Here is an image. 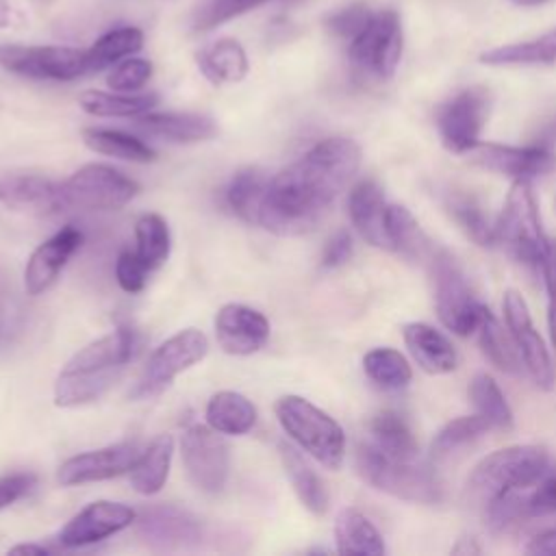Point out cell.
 Returning a JSON list of instances; mask_svg holds the SVG:
<instances>
[{
  "label": "cell",
  "mask_w": 556,
  "mask_h": 556,
  "mask_svg": "<svg viewBox=\"0 0 556 556\" xmlns=\"http://www.w3.org/2000/svg\"><path fill=\"white\" fill-rule=\"evenodd\" d=\"M274 410L278 424L300 450L332 471L343 465L345 434L337 419L302 395H282Z\"/></svg>",
  "instance_id": "cell-5"
},
{
  "label": "cell",
  "mask_w": 556,
  "mask_h": 556,
  "mask_svg": "<svg viewBox=\"0 0 556 556\" xmlns=\"http://www.w3.org/2000/svg\"><path fill=\"white\" fill-rule=\"evenodd\" d=\"M426 265L430 271L437 315L443 326L460 337L476 332L484 304L476 298L458 261L447 250L434 248Z\"/></svg>",
  "instance_id": "cell-7"
},
{
  "label": "cell",
  "mask_w": 556,
  "mask_h": 556,
  "mask_svg": "<svg viewBox=\"0 0 556 556\" xmlns=\"http://www.w3.org/2000/svg\"><path fill=\"white\" fill-rule=\"evenodd\" d=\"M137 128L172 143L206 141L217 132V126L208 115L178 111H146L137 117Z\"/></svg>",
  "instance_id": "cell-24"
},
{
  "label": "cell",
  "mask_w": 556,
  "mask_h": 556,
  "mask_svg": "<svg viewBox=\"0 0 556 556\" xmlns=\"http://www.w3.org/2000/svg\"><path fill=\"white\" fill-rule=\"evenodd\" d=\"M200 72L213 83V85H228L239 83L245 78L250 63L243 46L237 39L224 37L213 41L211 46L202 48L195 54Z\"/></svg>",
  "instance_id": "cell-27"
},
{
  "label": "cell",
  "mask_w": 556,
  "mask_h": 556,
  "mask_svg": "<svg viewBox=\"0 0 556 556\" xmlns=\"http://www.w3.org/2000/svg\"><path fill=\"white\" fill-rule=\"evenodd\" d=\"M356 469L374 489L413 504H439L443 500V482L434 467L415 460H395L384 456L371 443H363L356 452Z\"/></svg>",
  "instance_id": "cell-4"
},
{
  "label": "cell",
  "mask_w": 556,
  "mask_h": 556,
  "mask_svg": "<svg viewBox=\"0 0 556 556\" xmlns=\"http://www.w3.org/2000/svg\"><path fill=\"white\" fill-rule=\"evenodd\" d=\"M404 37L400 15L393 9H384L371 15L367 26L350 41L348 56L356 72L389 80L402 59Z\"/></svg>",
  "instance_id": "cell-10"
},
{
  "label": "cell",
  "mask_w": 556,
  "mask_h": 556,
  "mask_svg": "<svg viewBox=\"0 0 556 556\" xmlns=\"http://www.w3.org/2000/svg\"><path fill=\"white\" fill-rule=\"evenodd\" d=\"M17 319H20V306L13 295L11 285L7 278L0 274V350L11 341V334L17 330Z\"/></svg>",
  "instance_id": "cell-49"
},
{
  "label": "cell",
  "mask_w": 556,
  "mask_h": 556,
  "mask_svg": "<svg viewBox=\"0 0 556 556\" xmlns=\"http://www.w3.org/2000/svg\"><path fill=\"white\" fill-rule=\"evenodd\" d=\"M547 241L530 182L513 180L504 208L495 222V243H500L517 263L530 269H541Z\"/></svg>",
  "instance_id": "cell-6"
},
{
  "label": "cell",
  "mask_w": 556,
  "mask_h": 556,
  "mask_svg": "<svg viewBox=\"0 0 556 556\" xmlns=\"http://www.w3.org/2000/svg\"><path fill=\"white\" fill-rule=\"evenodd\" d=\"M150 267L141 261V256L135 250H122L115 261V278L117 285L126 293H139L146 287Z\"/></svg>",
  "instance_id": "cell-46"
},
{
  "label": "cell",
  "mask_w": 556,
  "mask_h": 556,
  "mask_svg": "<svg viewBox=\"0 0 556 556\" xmlns=\"http://www.w3.org/2000/svg\"><path fill=\"white\" fill-rule=\"evenodd\" d=\"M371 445L384 456L395 460H415L417 458V439L410 426L393 410L378 413L369 424Z\"/></svg>",
  "instance_id": "cell-32"
},
{
  "label": "cell",
  "mask_w": 556,
  "mask_h": 556,
  "mask_svg": "<svg viewBox=\"0 0 556 556\" xmlns=\"http://www.w3.org/2000/svg\"><path fill=\"white\" fill-rule=\"evenodd\" d=\"M471 161L489 172L502 174L513 180H532L554 169L556 156L549 148L532 146H502V143H478L471 152Z\"/></svg>",
  "instance_id": "cell-16"
},
{
  "label": "cell",
  "mask_w": 556,
  "mask_h": 556,
  "mask_svg": "<svg viewBox=\"0 0 556 556\" xmlns=\"http://www.w3.org/2000/svg\"><path fill=\"white\" fill-rule=\"evenodd\" d=\"M443 206L447 211V215L456 222V226L478 245L489 248L495 243V224L489 222V217L484 215L482 206L476 202V198L450 189L443 195Z\"/></svg>",
  "instance_id": "cell-36"
},
{
  "label": "cell",
  "mask_w": 556,
  "mask_h": 556,
  "mask_svg": "<svg viewBox=\"0 0 556 556\" xmlns=\"http://www.w3.org/2000/svg\"><path fill=\"white\" fill-rule=\"evenodd\" d=\"M387 206L380 185L371 178L356 182L348 195L352 226L369 245L380 250H391L387 235Z\"/></svg>",
  "instance_id": "cell-21"
},
{
  "label": "cell",
  "mask_w": 556,
  "mask_h": 556,
  "mask_svg": "<svg viewBox=\"0 0 556 556\" xmlns=\"http://www.w3.org/2000/svg\"><path fill=\"white\" fill-rule=\"evenodd\" d=\"M26 22L28 15L17 0H0V28H22Z\"/></svg>",
  "instance_id": "cell-52"
},
{
  "label": "cell",
  "mask_w": 556,
  "mask_h": 556,
  "mask_svg": "<svg viewBox=\"0 0 556 556\" xmlns=\"http://www.w3.org/2000/svg\"><path fill=\"white\" fill-rule=\"evenodd\" d=\"M454 554H480V545H476V539L471 536H463L454 547H452Z\"/></svg>",
  "instance_id": "cell-55"
},
{
  "label": "cell",
  "mask_w": 556,
  "mask_h": 556,
  "mask_svg": "<svg viewBox=\"0 0 556 556\" xmlns=\"http://www.w3.org/2000/svg\"><path fill=\"white\" fill-rule=\"evenodd\" d=\"M491 93L484 87H467L437 109V130L443 146L456 154H469L480 143L489 119Z\"/></svg>",
  "instance_id": "cell-11"
},
{
  "label": "cell",
  "mask_w": 556,
  "mask_h": 556,
  "mask_svg": "<svg viewBox=\"0 0 556 556\" xmlns=\"http://www.w3.org/2000/svg\"><path fill=\"white\" fill-rule=\"evenodd\" d=\"M541 271H543L545 291H547V328H549L552 343H556V239L547 241Z\"/></svg>",
  "instance_id": "cell-48"
},
{
  "label": "cell",
  "mask_w": 556,
  "mask_h": 556,
  "mask_svg": "<svg viewBox=\"0 0 556 556\" xmlns=\"http://www.w3.org/2000/svg\"><path fill=\"white\" fill-rule=\"evenodd\" d=\"M267 0H204L198 11L193 13V30L204 33L211 30L224 22H230L232 17H239Z\"/></svg>",
  "instance_id": "cell-43"
},
{
  "label": "cell",
  "mask_w": 556,
  "mask_h": 556,
  "mask_svg": "<svg viewBox=\"0 0 556 556\" xmlns=\"http://www.w3.org/2000/svg\"><path fill=\"white\" fill-rule=\"evenodd\" d=\"M83 141L89 150L106 156H115L132 163H150L156 159V152L141 139L113 128H85Z\"/></svg>",
  "instance_id": "cell-38"
},
{
  "label": "cell",
  "mask_w": 556,
  "mask_h": 556,
  "mask_svg": "<svg viewBox=\"0 0 556 556\" xmlns=\"http://www.w3.org/2000/svg\"><path fill=\"white\" fill-rule=\"evenodd\" d=\"M554 215H556V195H554Z\"/></svg>",
  "instance_id": "cell-59"
},
{
  "label": "cell",
  "mask_w": 556,
  "mask_h": 556,
  "mask_svg": "<svg viewBox=\"0 0 556 556\" xmlns=\"http://www.w3.org/2000/svg\"><path fill=\"white\" fill-rule=\"evenodd\" d=\"M363 369L374 384L387 391H400L413 378L408 361L393 348L369 350L363 356Z\"/></svg>",
  "instance_id": "cell-40"
},
{
  "label": "cell",
  "mask_w": 556,
  "mask_h": 556,
  "mask_svg": "<svg viewBox=\"0 0 556 556\" xmlns=\"http://www.w3.org/2000/svg\"><path fill=\"white\" fill-rule=\"evenodd\" d=\"M536 143H539V146H545V148H549V150L556 146V119L549 122V124L541 130Z\"/></svg>",
  "instance_id": "cell-54"
},
{
  "label": "cell",
  "mask_w": 556,
  "mask_h": 556,
  "mask_svg": "<svg viewBox=\"0 0 556 556\" xmlns=\"http://www.w3.org/2000/svg\"><path fill=\"white\" fill-rule=\"evenodd\" d=\"M208 352V339L198 328H185L165 339L143 365L141 376L130 389L132 400H150L161 395L178 374L200 363Z\"/></svg>",
  "instance_id": "cell-9"
},
{
  "label": "cell",
  "mask_w": 556,
  "mask_h": 556,
  "mask_svg": "<svg viewBox=\"0 0 556 556\" xmlns=\"http://www.w3.org/2000/svg\"><path fill=\"white\" fill-rule=\"evenodd\" d=\"M387 235L391 250L410 263H428L434 252V245L419 222L402 204L387 206Z\"/></svg>",
  "instance_id": "cell-26"
},
{
  "label": "cell",
  "mask_w": 556,
  "mask_h": 556,
  "mask_svg": "<svg viewBox=\"0 0 556 556\" xmlns=\"http://www.w3.org/2000/svg\"><path fill=\"white\" fill-rule=\"evenodd\" d=\"M280 2H287V4H295V2H300V0H280Z\"/></svg>",
  "instance_id": "cell-58"
},
{
  "label": "cell",
  "mask_w": 556,
  "mask_h": 556,
  "mask_svg": "<svg viewBox=\"0 0 556 556\" xmlns=\"http://www.w3.org/2000/svg\"><path fill=\"white\" fill-rule=\"evenodd\" d=\"M152 76V63L141 56H128L113 65V70L106 76V85L113 91L130 93L141 89Z\"/></svg>",
  "instance_id": "cell-44"
},
{
  "label": "cell",
  "mask_w": 556,
  "mask_h": 556,
  "mask_svg": "<svg viewBox=\"0 0 556 556\" xmlns=\"http://www.w3.org/2000/svg\"><path fill=\"white\" fill-rule=\"evenodd\" d=\"M137 536L156 552H174L198 545L204 528L193 513L174 504H159L137 517Z\"/></svg>",
  "instance_id": "cell-15"
},
{
  "label": "cell",
  "mask_w": 556,
  "mask_h": 556,
  "mask_svg": "<svg viewBox=\"0 0 556 556\" xmlns=\"http://www.w3.org/2000/svg\"><path fill=\"white\" fill-rule=\"evenodd\" d=\"M139 454L141 452H139L137 443H130V441H122V443L106 445L100 450L83 452V454L67 458L59 467L56 478L63 486L109 480V478L130 471V467L135 465Z\"/></svg>",
  "instance_id": "cell-18"
},
{
  "label": "cell",
  "mask_w": 556,
  "mask_h": 556,
  "mask_svg": "<svg viewBox=\"0 0 556 556\" xmlns=\"http://www.w3.org/2000/svg\"><path fill=\"white\" fill-rule=\"evenodd\" d=\"M154 93H109V91H98L89 89L78 96V104L85 113L96 115V117H139L141 113L150 111L156 104Z\"/></svg>",
  "instance_id": "cell-35"
},
{
  "label": "cell",
  "mask_w": 556,
  "mask_h": 556,
  "mask_svg": "<svg viewBox=\"0 0 556 556\" xmlns=\"http://www.w3.org/2000/svg\"><path fill=\"white\" fill-rule=\"evenodd\" d=\"M206 424L219 434H245L256 424V406L237 391H219L206 404Z\"/></svg>",
  "instance_id": "cell-30"
},
{
  "label": "cell",
  "mask_w": 556,
  "mask_h": 556,
  "mask_svg": "<svg viewBox=\"0 0 556 556\" xmlns=\"http://www.w3.org/2000/svg\"><path fill=\"white\" fill-rule=\"evenodd\" d=\"M37 486V476L30 471H15L0 476V510L26 497Z\"/></svg>",
  "instance_id": "cell-50"
},
{
  "label": "cell",
  "mask_w": 556,
  "mask_h": 556,
  "mask_svg": "<svg viewBox=\"0 0 556 556\" xmlns=\"http://www.w3.org/2000/svg\"><path fill=\"white\" fill-rule=\"evenodd\" d=\"M491 428V424L476 415H463L456 417L452 421H447L434 437L430 443V458L432 460H445L452 454H458L460 450L473 445L478 439H482L486 434V430Z\"/></svg>",
  "instance_id": "cell-39"
},
{
  "label": "cell",
  "mask_w": 556,
  "mask_h": 556,
  "mask_svg": "<svg viewBox=\"0 0 556 556\" xmlns=\"http://www.w3.org/2000/svg\"><path fill=\"white\" fill-rule=\"evenodd\" d=\"M480 63L508 67V65H554L556 63V30L541 37L497 46L480 54Z\"/></svg>",
  "instance_id": "cell-31"
},
{
  "label": "cell",
  "mask_w": 556,
  "mask_h": 556,
  "mask_svg": "<svg viewBox=\"0 0 556 556\" xmlns=\"http://www.w3.org/2000/svg\"><path fill=\"white\" fill-rule=\"evenodd\" d=\"M354 252V243H352V235L348 230H337L324 245L321 252V267L326 269H334L341 267L343 263H348L352 258Z\"/></svg>",
  "instance_id": "cell-51"
},
{
  "label": "cell",
  "mask_w": 556,
  "mask_h": 556,
  "mask_svg": "<svg viewBox=\"0 0 556 556\" xmlns=\"http://www.w3.org/2000/svg\"><path fill=\"white\" fill-rule=\"evenodd\" d=\"M526 554H556V526L554 528H545L539 534H534L526 547Z\"/></svg>",
  "instance_id": "cell-53"
},
{
  "label": "cell",
  "mask_w": 556,
  "mask_h": 556,
  "mask_svg": "<svg viewBox=\"0 0 556 556\" xmlns=\"http://www.w3.org/2000/svg\"><path fill=\"white\" fill-rule=\"evenodd\" d=\"M174 454V439L169 434L156 437L130 467V486L141 495L159 493L169 476Z\"/></svg>",
  "instance_id": "cell-29"
},
{
  "label": "cell",
  "mask_w": 556,
  "mask_h": 556,
  "mask_svg": "<svg viewBox=\"0 0 556 556\" xmlns=\"http://www.w3.org/2000/svg\"><path fill=\"white\" fill-rule=\"evenodd\" d=\"M137 521V513L119 502L98 500L78 510L59 532V543L63 547H85L104 541L130 523Z\"/></svg>",
  "instance_id": "cell-17"
},
{
  "label": "cell",
  "mask_w": 556,
  "mask_h": 556,
  "mask_svg": "<svg viewBox=\"0 0 556 556\" xmlns=\"http://www.w3.org/2000/svg\"><path fill=\"white\" fill-rule=\"evenodd\" d=\"M404 343L415 363L432 376L450 374L458 365V354L450 339L424 321H410L402 328Z\"/></svg>",
  "instance_id": "cell-23"
},
{
  "label": "cell",
  "mask_w": 556,
  "mask_h": 556,
  "mask_svg": "<svg viewBox=\"0 0 556 556\" xmlns=\"http://www.w3.org/2000/svg\"><path fill=\"white\" fill-rule=\"evenodd\" d=\"M334 543H337V552L341 554L380 556L387 552L378 528L358 508H352V506L343 508L337 515Z\"/></svg>",
  "instance_id": "cell-28"
},
{
  "label": "cell",
  "mask_w": 556,
  "mask_h": 556,
  "mask_svg": "<svg viewBox=\"0 0 556 556\" xmlns=\"http://www.w3.org/2000/svg\"><path fill=\"white\" fill-rule=\"evenodd\" d=\"M278 450H280V460H282L285 473H287L298 500L302 502V506L317 517L326 515L330 497H328V489H326L324 480L317 476V471L306 463V458L293 445L280 443Z\"/></svg>",
  "instance_id": "cell-25"
},
{
  "label": "cell",
  "mask_w": 556,
  "mask_h": 556,
  "mask_svg": "<svg viewBox=\"0 0 556 556\" xmlns=\"http://www.w3.org/2000/svg\"><path fill=\"white\" fill-rule=\"evenodd\" d=\"M478 343L482 354L504 374L508 376H519L521 374V356L519 350L510 337V332H506L502 328V324L495 319V315L484 306L480 313V321H478Z\"/></svg>",
  "instance_id": "cell-33"
},
{
  "label": "cell",
  "mask_w": 556,
  "mask_h": 556,
  "mask_svg": "<svg viewBox=\"0 0 556 556\" xmlns=\"http://www.w3.org/2000/svg\"><path fill=\"white\" fill-rule=\"evenodd\" d=\"M215 337L224 352L248 356L258 352L269 339L267 317L245 304H224L215 315Z\"/></svg>",
  "instance_id": "cell-19"
},
{
  "label": "cell",
  "mask_w": 556,
  "mask_h": 556,
  "mask_svg": "<svg viewBox=\"0 0 556 556\" xmlns=\"http://www.w3.org/2000/svg\"><path fill=\"white\" fill-rule=\"evenodd\" d=\"M469 397L476 406L478 415L484 417L491 428L510 430L513 428V410L500 389V384L489 374H476L469 384Z\"/></svg>",
  "instance_id": "cell-41"
},
{
  "label": "cell",
  "mask_w": 556,
  "mask_h": 556,
  "mask_svg": "<svg viewBox=\"0 0 556 556\" xmlns=\"http://www.w3.org/2000/svg\"><path fill=\"white\" fill-rule=\"evenodd\" d=\"M61 182L39 174H11L0 180V202L11 211H61Z\"/></svg>",
  "instance_id": "cell-22"
},
{
  "label": "cell",
  "mask_w": 556,
  "mask_h": 556,
  "mask_svg": "<svg viewBox=\"0 0 556 556\" xmlns=\"http://www.w3.org/2000/svg\"><path fill=\"white\" fill-rule=\"evenodd\" d=\"M504 319H506V328L519 350L521 363L526 367V371L530 374L532 382L541 389V391H552L554 382H556V374H554V365L549 358V352L541 339V334L534 330L532 326V317L528 311V304L523 300V295L515 289H508L504 293Z\"/></svg>",
  "instance_id": "cell-14"
},
{
  "label": "cell",
  "mask_w": 556,
  "mask_h": 556,
  "mask_svg": "<svg viewBox=\"0 0 556 556\" xmlns=\"http://www.w3.org/2000/svg\"><path fill=\"white\" fill-rule=\"evenodd\" d=\"M182 467L189 482L202 493H219L230 473L228 443L211 426L193 424L180 439Z\"/></svg>",
  "instance_id": "cell-13"
},
{
  "label": "cell",
  "mask_w": 556,
  "mask_h": 556,
  "mask_svg": "<svg viewBox=\"0 0 556 556\" xmlns=\"http://www.w3.org/2000/svg\"><path fill=\"white\" fill-rule=\"evenodd\" d=\"M361 165V148L348 137H326L269 178L256 226L276 235H302L326 215Z\"/></svg>",
  "instance_id": "cell-1"
},
{
  "label": "cell",
  "mask_w": 556,
  "mask_h": 556,
  "mask_svg": "<svg viewBox=\"0 0 556 556\" xmlns=\"http://www.w3.org/2000/svg\"><path fill=\"white\" fill-rule=\"evenodd\" d=\"M547 473V452L539 445H510L484 456L467 478L465 497L484 510L506 493L528 489Z\"/></svg>",
  "instance_id": "cell-3"
},
{
  "label": "cell",
  "mask_w": 556,
  "mask_h": 556,
  "mask_svg": "<svg viewBox=\"0 0 556 556\" xmlns=\"http://www.w3.org/2000/svg\"><path fill=\"white\" fill-rule=\"evenodd\" d=\"M267 185H269V176L263 169L258 167L239 169L226 189L228 206L243 222L256 224L265 193H267Z\"/></svg>",
  "instance_id": "cell-34"
},
{
  "label": "cell",
  "mask_w": 556,
  "mask_h": 556,
  "mask_svg": "<svg viewBox=\"0 0 556 556\" xmlns=\"http://www.w3.org/2000/svg\"><path fill=\"white\" fill-rule=\"evenodd\" d=\"M371 15L374 13L367 9V4L356 2V4H350V7H343V9L334 11V13H330L326 17V26H328V30L332 35L352 41L367 26Z\"/></svg>",
  "instance_id": "cell-45"
},
{
  "label": "cell",
  "mask_w": 556,
  "mask_h": 556,
  "mask_svg": "<svg viewBox=\"0 0 556 556\" xmlns=\"http://www.w3.org/2000/svg\"><path fill=\"white\" fill-rule=\"evenodd\" d=\"M139 334L119 326L80 348L56 376L54 404L72 408L100 400L139 354Z\"/></svg>",
  "instance_id": "cell-2"
},
{
  "label": "cell",
  "mask_w": 556,
  "mask_h": 556,
  "mask_svg": "<svg viewBox=\"0 0 556 556\" xmlns=\"http://www.w3.org/2000/svg\"><path fill=\"white\" fill-rule=\"evenodd\" d=\"M143 48V33L137 26H119L102 37H98L89 48H87V63L89 72H100L104 67H111L135 52Z\"/></svg>",
  "instance_id": "cell-37"
},
{
  "label": "cell",
  "mask_w": 556,
  "mask_h": 556,
  "mask_svg": "<svg viewBox=\"0 0 556 556\" xmlns=\"http://www.w3.org/2000/svg\"><path fill=\"white\" fill-rule=\"evenodd\" d=\"M510 2L517 7H536V4H543L545 0H510Z\"/></svg>",
  "instance_id": "cell-57"
},
{
  "label": "cell",
  "mask_w": 556,
  "mask_h": 556,
  "mask_svg": "<svg viewBox=\"0 0 556 556\" xmlns=\"http://www.w3.org/2000/svg\"><path fill=\"white\" fill-rule=\"evenodd\" d=\"M80 243H83V232L74 226H65L59 232H54L50 239L39 243L28 256L24 267L26 293L39 295L48 291L56 282L67 261L80 248Z\"/></svg>",
  "instance_id": "cell-20"
},
{
  "label": "cell",
  "mask_w": 556,
  "mask_h": 556,
  "mask_svg": "<svg viewBox=\"0 0 556 556\" xmlns=\"http://www.w3.org/2000/svg\"><path fill=\"white\" fill-rule=\"evenodd\" d=\"M139 193V182L104 163H87L61 182V211H113Z\"/></svg>",
  "instance_id": "cell-8"
},
{
  "label": "cell",
  "mask_w": 556,
  "mask_h": 556,
  "mask_svg": "<svg viewBox=\"0 0 556 556\" xmlns=\"http://www.w3.org/2000/svg\"><path fill=\"white\" fill-rule=\"evenodd\" d=\"M135 241H137L135 252L150 267V271L161 267L167 261L172 239H169V228L161 215L156 213L141 215L135 224Z\"/></svg>",
  "instance_id": "cell-42"
},
{
  "label": "cell",
  "mask_w": 556,
  "mask_h": 556,
  "mask_svg": "<svg viewBox=\"0 0 556 556\" xmlns=\"http://www.w3.org/2000/svg\"><path fill=\"white\" fill-rule=\"evenodd\" d=\"M0 65L35 80H74L89 74L87 50L70 46H0Z\"/></svg>",
  "instance_id": "cell-12"
},
{
  "label": "cell",
  "mask_w": 556,
  "mask_h": 556,
  "mask_svg": "<svg viewBox=\"0 0 556 556\" xmlns=\"http://www.w3.org/2000/svg\"><path fill=\"white\" fill-rule=\"evenodd\" d=\"M11 554H37V556H43L50 552V547L46 545H37V543H24V545H15L9 549Z\"/></svg>",
  "instance_id": "cell-56"
},
{
  "label": "cell",
  "mask_w": 556,
  "mask_h": 556,
  "mask_svg": "<svg viewBox=\"0 0 556 556\" xmlns=\"http://www.w3.org/2000/svg\"><path fill=\"white\" fill-rule=\"evenodd\" d=\"M526 506L530 517H545L556 513V471L545 473L536 486L526 493Z\"/></svg>",
  "instance_id": "cell-47"
}]
</instances>
